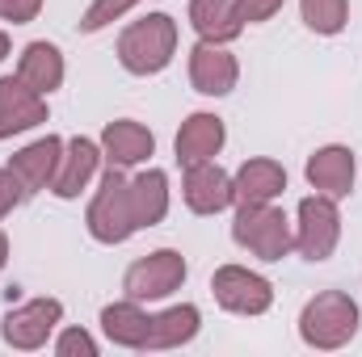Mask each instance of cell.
I'll use <instances>...</instances> for the list:
<instances>
[{
    "label": "cell",
    "mask_w": 362,
    "mask_h": 357,
    "mask_svg": "<svg viewBox=\"0 0 362 357\" xmlns=\"http://www.w3.org/2000/svg\"><path fill=\"white\" fill-rule=\"evenodd\" d=\"M8 265V236H4V231H0V269Z\"/></svg>",
    "instance_id": "obj_29"
},
{
    "label": "cell",
    "mask_w": 362,
    "mask_h": 357,
    "mask_svg": "<svg viewBox=\"0 0 362 357\" xmlns=\"http://www.w3.org/2000/svg\"><path fill=\"white\" fill-rule=\"evenodd\" d=\"M139 0H93L89 8H85V17H81V34H97V30H105L110 21H118L122 13H131Z\"/></svg>",
    "instance_id": "obj_24"
},
{
    "label": "cell",
    "mask_w": 362,
    "mask_h": 357,
    "mask_svg": "<svg viewBox=\"0 0 362 357\" xmlns=\"http://www.w3.org/2000/svg\"><path fill=\"white\" fill-rule=\"evenodd\" d=\"M211 294L232 315H266L274 307L270 277H262V273H253V269H245V265H219L215 269Z\"/></svg>",
    "instance_id": "obj_7"
},
{
    "label": "cell",
    "mask_w": 362,
    "mask_h": 357,
    "mask_svg": "<svg viewBox=\"0 0 362 357\" xmlns=\"http://www.w3.org/2000/svg\"><path fill=\"white\" fill-rule=\"evenodd\" d=\"M97 169H101V143H93L85 135L68 139L64 143V156H59V169H55V181H51V193L64 198V202L81 198L85 185L97 177Z\"/></svg>",
    "instance_id": "obj_14"
},
{
    "label": "cell",
    "mask_w": 362,
    "mask_h": 357,
    "mask_svg": "<svg viewBox=\"0 0 362 357\" xmlns=\"http://www.w3.org/2000/svg\"><path fill=\"white\" fill-rule=\"evenodd\" d=\"M308 185L316 193H329V198H350L354 189V152L341 147V143H329V147H316L308 156Z\"/></svg>",
    "instance_id": "obj_17"
},
{
    "label": "cell",
    "mask_w": 362,
    "mask_h": 357,
    "mask_svg": "<svg viewBox=\"0 0 362 357\" xmlns=\"http://www.w3.org/2000/svg\"><path fill=\"white\" fill-rule=\"evenodd\" d=\"M282 4L286 0H236V13H240L245 25H257V21H270Z\"/></svg>",
    "instance_id": "obj_26"
},
{
    "label": "cell",
    "mask_w": 362,
    "mask_h": 357,
    "mask_svg": "<svg viewBox=\"0 0 362 357\" xmlns=\"http://www.w3.org/2000/svg\"><path fill=\"white\" fill-rule=\"evenodd\" d=\"M55 353L59 357H97V341L85 328H64L59 341H55Z\"/></svg>",
    "instance_id": "obj_25"
},
{
    "label": "cell",
    "mask_w": 362,
    "mask_h": 357,
    "mask_svg": "<svg viewBox=\"0 0 362 357\" xmlns=\"http://www.w3.org/2000/svg\"><path fill=\"white\" fill-rule=\"evenodd\" d=\"M131 210L139 227H156L169 214V173L165 169H144L131 177Z\"/></svg>",
    "instance_id": "obj_20"
},
{
    "label": "cell",
    "mask_w": 362,
    "mask_h": 357,
    "mask_svg": "<svg viewBox=\"0 0 362 357\" xmlns=\"http://www.w3.org/2000/svg\"><path fill=\"white\" fill-rule=\"evenodd\" d=\"M97 143H101V160L110 169H135V164H144L156 152V135L144 122H131V118L105 122V131H101Z\"/></svg>",
    "instance_id": "obj_13"
},
{
    "label": "cell",
    "mask_w": 362,
    "mask_h": 357,
    "mask_svg": "<svg viewBox=\"0 0 362 357\" xmlns=\"http://www.w3.org/2000/svg\"><path fill=\"white\" fill-rule=\"evenodd\" d=\"M59 156H64V139L59 135H42V139H34V143H25L21 152L8 156V173L21 181L25 198L51 189L55 169H59Z\"/></svg>",
    "instance_id": "obj_12"
},
{
    "label": "cell",
    "mask_w": 362,
    "mask_h": 357,
    "mask_svg": "<svg viewBox=\"0 0 362 357\" xmlns=\"http://www.w3.org/2000/svg\"><path fill=\"white\" fill-rule=\"evenodd\" d=\"M202 328V315L194 303H181V307H169L160 315H152V337H148V353H160V349H181L198 337Z\"/></svg>",
    "instance_id": "obj_22"
},
{
    "label": "cell",
    "mask_w": 362,
    "mask_h": 357,
    "mask_svg": "<svg viewBox=\"0 0 362 357\" xmlns=\"http://www.w3.org/2000/svg\"><path fill=\"white\" fill-rule=\"evenodd\" d=\"M21 198H25L21 181L13 177L8 169H0V219H4V214H13V206H21Z\"/></svg>",
    "instance_id": "obj_28"
},
{
    "label": "cell",
    "mask_w": 362,
    "mask_h": 357,
    "mask_svg": "<svg viewBox=\"0 0 362 357\" xmlns=\"http://www.w3.org/2000/svg\"><path fill=\"white\" fill-rule=\"evenodd\" d=\"M177 55V21L169 13H148L118 34V63L131 76H156Z\"/></svg>",
    "instance_id": "obj_1"
},
{
    "label": "cell",
    "mask_w": 362,
    "mask_h": 357,
    "mask_svg": "<svg viewBox=\"0 0 362 357\" xmlns=\"http://www.w3.org/2000/svg\"><path fill=\"white\" fill-rule=\"evenodd\" d=\"M282 189H286V169L278 160L257 156V160H245L236 169V177H232V202L236 206H266L274 198H282Z\"/></svg>",
    "instance_id": "obj_16"
},
{
    "label": "cell",
    "mask_w": 362,
    "mask_h": 357,
    "mask_svg": "<svg viewBox=\"0 0 362 357\" xmlns=\"http://www.w3.org/2000/svg\"><path fill=\"white\" fill-rule=\"evenodd\" d=\"M341 240V210L337 198L329 193H312L299 202V219H295V248L303 261H329L333 248Z\"/></svg>",
    "instance_id": "obj_5"
},
{
    "label": "cell",
    "mask_w": 362,
    "mask_h": 357,
    "mask_svg": "<svg viewBox=\"0 0 362 357\" xmlns=\"http://www.w3.org/2000/svg\"><path fill=\"white\" fill-rule=\"evenodd\" d=\"M232 240L240 248H249L257 261H282L295 248V227L274 202H266V206H236Z\"/></svg>",
    "instance_id": "obj_4"
},
{
    "label": "cell",
    "mask_w": 362,
    "mask_h": 357,
    "mask_svg": "<svg viewBox=\"0 0 362 357\" xmlns=\"http://www.w3.org/2000/svg\"><path fill=\"white\" fill-rule=\"evenodd\" d=\"M64 320V303L59 298H30L21 307H8L4 324H0V337L8 349H21V353H34L51 341V332L59 328Z\"/></svg>",
    "instance_id": "obj_8"
},
{
    "label": "cell",
    "mask_w": 362,
    "mask_h": 357,
    "mask_svg": "<svg viewBox=\"0 0 362 357\" xmlns=\"http://www.w3.org/2000/svg\"><path fill=\"white\" fill-rule=\"evenodd\" d=\"M223 143H228L223 118H219V114L198 109V114H189V118L181 122V131H177V164L185 169V164L215 160V156L223 152Z\"/></svg>",
    "instance_id": "obj_15"
},
{
    "label": "cell",
    "mask_w": 362,
    "mask_h": 357,
    "mask_svg": "<svg viewBox=\"0 0 362 357\" xmlns=\"http://www.w3.org/2000/svg\"><path fill=\"white\" fill-rule=\"evenodd\" d=\"M240 80V63L219 42H198L189 51V85L202 97H228Z\"/></svg>",
    "instance_id": "obj_11"
},
{
    "label": "cell",
    "mask_w": 362,
    "mask_h": 357,
    "mask_svg": "<svg viewBox=\"0 0 362 357\" xmlns=\"http://www.w3.org/2000/svg\"><path fill=\"white\" fill-rule=\"evenodd\" d=\"M4 55H8V34L0 30V59H4Z\"/></svg>",
    "instance_id": "obj_30"
},
{
    "label": "cell",
    "mask_w": 362,
    "mask_h": 357,
    "mask_svg": "<svg viewBox=\"0 0 362 357\" xmlns=\"http://www.w3.org/2000/svg\"><path fill=\"white\" fill-rule=\"evenodd\" d=\"M185 273L189 269H185V257H181L177 248H156V253L139 257L135 265L127 269L122 290L135 303H156V298H169L173 290H181Z\"/></svg>",
    "instance_id": "obj_6"
},
{
    "label": "cell",
    "mask_w": 362,
    "mask_h": 357,
    "mask_svg": "<svg viewBox=\"0 0 362 357\" xmlns=\"http://www.w3.org/2000/svg\"><path fill=\"white\" fill-rule=\"evenodd\" d=\"M17 76L34 92H42V97L55 92L64 85V55H59V47L55 42H30L21 51V59H17Z\"/></svg>",
    "instance_id": "obj_21"
},
{
    "label": "cell",
    "mask_w": 362,
    "mask_h": 357,
    "mask_svg": "<svg viewBox=\"0 0 362 357\" xmlns=\"http://www.w3.org/2000/svg\"><path fill=\"white\" fill-rule=\"evenodd\" d=\"M299 13H303V25L312 34H341L346 21H350V0H299Z\"/></svg>",
    "instance_id": "obj_23"
},
{
    "label": "cell",
    "mask_w": 362,
    "mask_h": 357,
    "mask_svg": "<svg viewBox=\"0 0 362 357\" xmlns=\"http://www.w3.org/2000/svg\"><path fill=\"white\" fill-rule=\"evenodd\" d=\"M85 227L97 244H127L139 223H135V210H131V177L127 169H105L101 185L93 193L89 210H85Z\"/></svg>",
    "instance_id": "obj_3"
},
{
    "label": "cell",
    "mask_w": 362,
    "mask_h": 357,
    "mask_svg": "<svg viewBox=\"0 0 362 357\" xmlns=\"http://www.w3.org/2000/svg\"><path fill=\"white\" fill-rule=\"evenodd\" d=\"M47 122V97L34 92L21 76H0V143Z\"/></svg>",
    "instance_id": "obj_9"
},
{
    "label": "cell",
    "mask_w": 362,
    "mask_h": 357,
    "mask_svg": "<svg viewBox=\"0 0 362 357\" xmlns=\"http://www.w3.org/2000/svg\"><path fill=\"white\" fill-rule=\"evenodd\" d=\"M42 13V0H0V21H13V25H25Z\"/></svg>",
    "instance_id": "obj_27"
},
{
    "label": "cell",
    "mask_w": 362,
    "mask_h": 357,
    "mask_svg": "<svg viewBox=\"0 0 362 357\" xmlns=\"http://www.w3.org/2000/svg\"><path fill=\"white\" fill-rule=\"evenodd\" d=\"M101 332H105L110 345H118V349H148L152 315H148L144 303H135V298L110 303V307H101Z\"/></svg>",
    "instance_id": "obj_18"
},
{
    "label": "cell",
    "mask_w": 362,
    "mask_h": 357,
    "mask_svg": "<svg viewBox=\"0 0 362 357\" xmlns=\"http://www.w3.org/2000/svg\"><path fill=\"white\" fill-rule=\"evenodd\" d=\"M358 303L346 290H320L316 298H308V307L299 311V337L308 349H341L358 337Z\"/></svg>",
    "instance_id": "obj_2"
},
{
    "label": "cell",
    "mask_w": 362,
    "mask_h": 357,
    "mask_svg": "<svg viewBox=\"0 0 362 357\" xmlns=\"http://www.w3.org/2000/svg\"><path fill=\"white\" fill-rule=\"evenodd\" d=\"M181 198L194 214H219L232 202V173H223L215 160H202V164H185V177H181Z\"/></svg>",
    "instance_id": "obj_10"
},
{
    "label": "cell",
    "mask_w": 362,
    "mask_h": 357,
    "mask_svg": "<svg viewBox=\"0 0 362 357\" xmlns=\"http://www.w3.org/2000/svg\"><path fill=\"white\" fill-rule=\"evenodd\" d=\"M189 25L198 42H236L245 34V21L236 13V0H189Z\"/></svg>",
    "instance_id": "obj_19"
}]
</instances>
